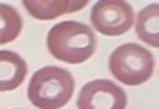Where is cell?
<instances>
[{"instance_id":"cell-1","label":"cell","mask_w":159,"mask_h":109,"mask_svg":"<svg viewBox=\"0 0 159 109\" xmlns=\"http://www.w3.org/2000/svg\"><path fill=\"white\" fill-rule=\"evenodd\" d=\"M50 53L66 63L77 64L87 61L96 50V36L91 27L75 20L61 21L47 33Z\"/></svg>"},{"instance_id":"cell-2","label":"cell","mask_w":159,"mask_h":109,"mask_svg":"<svg viewBox=\"0 0 159 109\" xmlns=\"http://www.w3.org/2000/svg\"><path fill=\"white\" fill-rule=\"evenodd\" d=\"M75 89V79L70 71L46 66L37 69L27 87L30 102L39 109H58L68 103Z\"/></svg>"},{"instance_id":"cell-3","label":"cell","mask_w":159,"mask_h":109,"mask_svg":"<svg viewBox=\"0 0 159 109\" xmlns=\"http://www.w3.org/2000/svg\"><path fill=\"white\" fill-rule=\"evenodd\" d=\"M109 69L114 78L127 85L147 82L154 69V58L145 47L129 42L117 47L109 57Z\"/></svg>"},{"instance_id":"cell-4","label":"cell","mask_w":159,"mask_h":109,"mask_svg":"<svg viewBox=\"0 0 159 109\" xmlns=\"http://www.w3.org/2000/svg\"><path fill=\"white\" fill-rule=\"evenodd\" d=\"M133 9L125 1H97L91 10V21L96 30L106 36L125 33L133 25Z\"/></svg>"},{"instance_id":"cell-5","label":"cell","mask_w":159,"mask_h":109,"mask_svg":"<svg viewBox=\"0 0 159 109\" xmlns=\"http://www.w3.org/2000/svg\"><path fill=\"white\" fill-rule=\"evenodd\" d=\"M125 105V92L108 79L86 83L77 98L78 109H124Z\"/></svg>"},{"instance_id":"cell-6","label":"cell","mask_w":159,"mask_h":109,"mask_svg":"<svg viewBox=\"0 0 159 109\" xmlns=\"http://www.w3.org/2000/svg\"><path fill=\"white\" fill-rule=\"evenodd\" d=\"M27 64L24 58L9 50H0V92L16 89L25 79Z\"/></svg>"},{"instance_id":"cell-7","label":"cell","mask_w":159,"mask_h":109,"mask_svg":"<svg viewBox=\"0 0 159 109\" xmlns=\"http://www.w3.org/2000/svg\"><path fill=\"white\" fill-rule=\"evenodd\" d=\"M27 12L39 20H51L60 15L75 12L87 5V1H31L24 2Z\"/></svg>"},{"instance_id":"cell-8","label":"cell","mask_w":159,"mask_h":109,"mask_svg":"<svg viewBox=\"0 0 159 109\" xmlns=\"http://www.w3.org/2000/svg\"><path fill=\"white\" fill-rule=\"evenodd\" d=\"M135 32L143 42L159 47V4H149L138 12Z\"/></svg>"},{"instance_id":"cell-9","label":"cell","mask_w":159,"mask_h":109,"mask_svg":"<svg viewBox=\"0 0 159 109\" xmlns=\"http://www.w3.org/2000/svg\"><path fill=\"white\" fill-rule=\"evenodd\" d=\"M22 28V19L17 10L0 2V45L14 41Z\"/></svg>"},{"instance_id":"cell-10","label":"cell","mask_w":159,"mask_h":109,"mask_svg":"<svg viewBox=\"0 0 159 109\" xmlns=\"http://www.w3.org/2000/svg\"><path fill=\"white\" fill-rule=\"evenodd\" d=\"M0 35H1V33H0Z\"/></svg>"}]
</instances>
